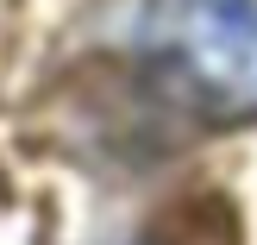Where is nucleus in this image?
I'll use <instances>...</instances> for the list:
<instances>
[{"label":"nucleus","mask_w":257,"mask_h":245,"mask_svg":"<svg viewBox=\"0 0 257 245\" xmlns=\"http://www.w3.org/2000/svg\"><path fill=\"white\" fill-rule=\"evenodd\" d=\"M138 50L201 120L257 113V0H151Z\"/></svg>","instance_id":"obj_1"}]
</instances>
